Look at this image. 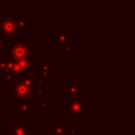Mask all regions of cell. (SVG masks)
Here are the masks:
<instances>
[{
  "label": "cell",
  "mask_w": 135,
  "mask_h": 135,
  "mask_svg": "<svg viewBox=\"0 0 135 135\" xmlns=\"http://www.w3.org/2000/svg\"><path fill=\"white\" fill-rule=\"evenodd\" d=\"M16 20L17 17L14 14L7 15L3 19H0V39L6 42V40L15 37L18 33Z\"/></svg>",
  "instance_id": "cell-1"
},
{
  "label": "cell",
  "mask_w": 135,
  "mask_h": 135,
  "mask_svg": "<svg viewBox=\"0 0 135 135\" xmlns=\"http://www.w3.org/2000/svg\"><path fill=\"white\" fill-rule=\"evenodd\" d=\"M35 62L34 57H28L24 60L20 61H13V73L16 75V77H34L35 71L33 68V64Z\"/></svg>",
  "instance_id": "cell-2"
},
{
  "label": "cell",
  "mask_w": 135,
  "mask_h": 135,
  "mask_svg": "<svg viewBox=\"0 0 135 135\" xmlns=\"http://www.w3.org/2000/svg\"><path fill=\"white\" fill-rule=\"evenodd\" d=\"M30 44L22 42V43H11L5 42V49L6 51H9L11 59L13 61H20L24 60L30 57V51H28Z\"/></svg>",
  "instance_id": "cell-3"
},
{
  "label": "cell",
  "mask_w": 135,
  "mask_h": 135,
  "mask_svg": "<svg viewBox=\"0 0 135 135\" xmlns=\"http://www.w3.org/2000/svg\"><path fill=\"white\" fill-rule=\"evenodd\" d=\"M73 36L68 28H54L53 30V47L62 49L66 43H72Z\"/></svg>",
  "instance_id": "cell-4"
},
{
  "label": "cell",
  "mask_w": 135,
  "mask_h": 135,
  "mask_svg": "<svg viewBox=\"0 0 135 135\" xmlns=\"http://www.w3.org/2000/svg\"><path fill=\"white\" fill-rule=\"evenodd\" d=\"M63 96L68 99H82V82L81 81H69L66 85L62 88Z\"/></svg>",
  "instance_id": "cell-5"
},
{
  "label": "cell",
  "mask_w": 135,
  "mask_h": 135,
  "mask_svg": "<svg viewBox=\"0 0 135 135\" xmlns=\"http://www.w3.org/2000/svg\"><path fill=\"white\" fill-rule=\"evenodd\" d=\"M9 95L19 99H30V97L33 96L32 88L25 84L24 82H22L21 80H16L15 84L11 88Z\"/></svg>",
  "instance_id": "cell-6"
},
{
  "label": "cell",
  "mask_w": 135,
  "mask_h": 135,
  "mask_svg": "<svg viewBox=\"0 0 135 135\" xmlns=\"http://www.w3.org/2000/svg\"><path fill=\"white\" fill-rule=\"evenodd\" d=\"M54 75V63L40 61L38 63V77L41 78L44 82L49 81L50 78Z\"/></svg>",
  "instance_id": "cell-7"
},
{
  "label": "cell",
  "mask_w": 135,
  "mask_h": 135,
  "mask_svg": "<svg viewBox=\"0 0 135 135\" xmlns=\"http://www.w3.org/2000/svg\"><path fill=\"white\" fill-rule=\"evenodd\" d=\"M81 101L82 99H70L68 102V112L70 113V115L74 120L82 119Z\"/></svg>",
  "instance_id": "cell-8"
},
{
  "label": "cell",
  "mask_w": 135,
  "mask_h": 135,
  "mask_svg": "<svg viewBox=\"0 0 135 135\" xmlns=\"http://www.w3.org/2000/svg\"><path fill=\"white\" fill-rule=\"evenodd\" d=\"M15 110L19 112L22 116H27L31 111L35 110V107L30 103V99H19L16 98L15 100Z\"/></svg>",
  "instance_id": "cell-9"
},
{
  "label": "cell",
  "mask_w": 135,
  "mask_h": 135,
  "mask_svg": "<svg viewBox=\"0 0 135 135\" xmlns=\"http://www.w3.org/2000/svg\"><path fill=\"white\" fill-rule=\"evenodd\" d=\"M9 131L11 135H30L28 126L22 119L15 120V122L9 126Z\"/></svg>",
  "instance_id": "cell-10"
},
{
  "label": "cell",
  "mask_w": 135,
  "mask_h": 135,
  "mask_svg": "<svg viewBox=\"0 0 135 135\" xmlns=\"http://www.w3.org/2000/svg\"><path fill=\"white\" fill-rule=\"evenodd\" d=\"M16 24H17L18 33L23 34L25 32V30H27L30 27V20L27 18H25V16L23 14H20L16 20Z\"/></svg>",
  "instance_id": "cell-11"
},
{
  "label": "cell",
  "mask_w": 135,
  "mask_h": 135,
  "mask_svg": "<svg viewBox=\"0 0 135 135\" xmlns=\"http://www.w3.org/2000/svg\"><path fill=\"white\" fill-rule=\"evenodd\" d=\"M13 70V60L9 57H1L0 58V73L8 72Z\"/></svg>",
  "instance_id": "cell-12"
},
{
  "label": "cell",
  "mask_w": 135,
  "mask_h": 135,
  "mask_svg": "<svg viewBox=\"0 0 135 135\" xmlns=\"http://www.w3.org/2000/svg\"><path fill=\"white\" fill-rule=\"evenodd\" d=\"M16 78L17 77L13 73V71L0 73V81H2V82H15L16 81Z\"/></svg>",
  "instance_id": "cell-13"
},
{
  "label": "cell",
  "mask_w": 135,
  "mask_h": 135,
  "mask_svg": "<svg viewBox=\"0 0 135 135\" xmlns=\"http://www.w3.org/2000/svg\"><path fill=\"white\" fill-rule=\"evenodd\" d=\"M49 134L50 135H62L64 134V124L62 126H55L50 124L49 126Z\"/></svg>",
  "instance_id": "cell-14"
},
{
  "label": "cell",
  "mask_w": 135,
  "mask_h": 135,
  "mask_svg": "<svg viewBox=\"0 0 135 135\" xmlns=\"http://www.w3.org/2000/svg\"><path fill=\"white\" fill-rule=\"evenodd\" d=\"M78 132L77 124H64V135H76Z\"/></svg>",
  "instance_id": "cell-15"
},
{
  "label": "cell",
  "mask_w": 135,
  "mask_h": 135,
  "mask_svg": "<svg viewBox=\"0 0 135 135\" xmlns=\"http://www.w3.org/2000/svg\"><path fill=\"white\" fill-rule=\"evenodd\" d=\"M43 83H44V81H43L41 78H39L38 76H35L34 79H33L32 88H40V86H44Z\"/></svg>",
  "instance_id": "cell-16"
},
{
  "label": "cell",
  "mask_w": 135,
  "mask_h": 135,
  "mask_svg": "<svg viewBox=\"0 0 135 135\" xmlns=\"http://www.w3.org/2000/svg\"><path fill=\"white\" fill-rule=\"evenodd\" d=\"M44 94V86H40V88H32V95L34 96H42Z\"/></svg>",
  "instance_id": "cell-17"
},
{
  "label": "cell",
  "mask_w": 135,
  "mask_h": 135,
  "mask_svg": "<svg viewBox=\"0 0 135 135\" xmlns=\"http://www.w3.org/2000/svg\"><path fill=\"white\" fill-rule=\"evenodd\" d=\"M38 109H39L40 111H49V109H50L49 101H47V100H42V101H39Z\"/></svg>",
  "instance_id": "cell-18"
},
{
  "label": "cell",
  "mask_w": 135,
  "mask_h": 135,
  "mask_svg": "<svg viewBox=\"0 0 135 135\" xmlns=\"http://www.w3.org/2000/svg\"><path fill=\"white\" fill-rule=\"evenodd\" d=\"M6 52L7 51L5 49V41L2 40V39H0V58H1V55L4 54V53H6Z\"/></svg>",
  "instance_id": "cell-19"
},
{
  "label": "cell",
  "mask_w": 135,
  "mask_h": 135,
  "mask_svg": "<svg viewBox=\"0 0 135 135\" xmlns=\"http://www.w3.org/2000/svg\"><path fill=\"white\" fill-rule=\"evenodd\" d=\"M62 50L64 53H72L73 52V47H72V43H66L62 46Z\"/></svg>",
  "instance_id": "cell-20"
},
{
  "label": "cell",
  "mask_w": 135,
  "mask_h": 135,
  "mask_svg": "<svg viewBox=\"0 0 135 135\" xmlns=\"http://www.w3.org/2000/svg\"><path fill=\"white\" fill-rule=\"evenodd\" d=\"M5 95H6V86L2 85L0 82V104H1V97L5 96Z\"/></svg>",
  "instance_id": "cell-21"
},
{
  "label": "cell",
  "mask_w": 135,
  "mask_h": 135,
  "mask_svg": "<svg viewBox=\"0 0 135 135\" xmlns=\"http://www.w3.org/2000/svg\"><path fill=\"white\" fill-rule=\"evenodd\" d=\"M53 124H55V126H62L64 123H63V120L62 119H54Z\"/></svg>",
  "instance_id": "cell-22"
},
{
  "label": "cell",
  "mask_w": 135,
  "mask_h": 135,
  "mask_svg": "<svg viewBox=\"0 0 135 135\" xmlns=\"http://www.w3.org/2000/svg\"><path fill=\"white\" fill-rule=\"evenodd\" d=\"M0 135H1V126H0Z\"/></svg>",
  "instance_id": "cell-23"
},
{
  "label": "cell",
  "mask_w": 135,
  "mask_h": 135,
  "mask_svg": "<svg viewBox=\"0 0 135 135\" xmlns=\"http://www.w3.org/2000/svg\"><path fill=\"white\" fill-rule=\"evenodd\" d=\"M76 135H81V134H79V133H77V134H76Z\"/></svg>",
  "instance_id": "cell-24"
},
{
  "label": "cell",
  "mask_w": 135,
  "mask_h": 135,
  "mask_svg": "<svg viewBox=\"0 0 135 135\" xmlns=\"http://www.w3.org/2000/svg\"><path fill=\"white\" fill-rule=\"evenodd\" d=\"M62 135H64V134H62Z\"/></svg>",
  "instance_id": "cell-25"
}]
</instances>
